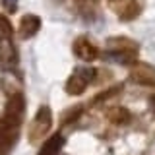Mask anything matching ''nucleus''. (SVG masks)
Instances as JSON below:
<instances>
[{"instance_id":"nucleus-2","label":"nucleus","mask_w":155,"mask_h":155,"mask_svg":"<svg viewBox=\"0 0 155 155\" xmlns=\"http://www.w3.org/2000/svg\"><path fill=\"white\" fill-rule=\"evenodd\" d=\"M51 124H52L51 109H48L47 105L39 107L35 118H33V124H31V128H29V136H27L29 142H31V143H39V142H41V140L47 136L48 128H51Z\"/></svg>"},{"instance_id":"nucleus-10","label":"nucleus","mask_w":155,"mask_h":155,"mask_svg":"<svg viewBox=\"0 0 155 155\" xmlns=\"http://www.w3.org/2000/svg\"><path fill=\"white\" fill-rule=\"evenodd\" d=\"M107 118L113 124H126V122H130V113L126 109H122V107H114V109H110L107 113Z\"/></svg>"},{"instance_id":"nucleus-6","label":"nucleus","mask_w":155,"mask_h":155,"mask_svg":"<svg viewBox=\"0 0 155 155\" xmlns=\"http://www.w3.org/2000/svg\"><path fill=\"white\" fill-rule=\"evenodd\" d=\"M39 29H41V19H39V16H35V14H27V16H23L21 21H19V33H21L23 39L33 37Z\"/></svg>"},{"instance_id":"nucleus-4","label":"nucleus","mask_w":155,"mask_h":155,"mask_svg":"<svg viewBox=\"0 0 155 155\" xmlns=\"http://www.w3.org/2000/svg\"><path fill=\"white\" fill-rule=\"evenodd\" d=\"M18 62V52L16 47L12 43V37L8 39H0V64L4 70H12Z\"/></svg>"},{"instance_id":"nucleus-5","label":"nucleus","mask_w":155,"mask_h":155,"mask_svg":"<svg viewBox=\"0 0 155 155\" xmlns=\"http://www.w3.org/2000/svg\"><path fill=\"white\" fill-rule=\"evenodd\" d=\"M74 54L80 58V60L91 62L99 56V48H97L91 41H87L85 37H80L74 41Z\"/></svg>"},{"instance_id":"nucleus-11","label":"nucleus","mask_w":155,"mask_h":155,"mask_svg":"<svg viewBox=\"0 0 155 155\" xmlns=\"http://www.w3.org/2000/svg\"><path fill=\"white\" fill-rule=\"evenodd\" d=\"M140 10L142 6L138 4V0H128V4H124V10L120 12V18H122V21H130L140 14Z\"/></svg>"},{"instance_id":"nucleus-15","label":"nucleus","mask_w":155,"mask_h":155,"mask_svg":"<svg viewBox=\"0 0 155 155\" xmlns=\"http://www.w3.org/2000/svg\"><path fill=\"white\" fill-rule=\"evenodd\" d=\"M149 107H151V110H153V114H155V95L149 97Z\"/></svg>"},{"instance_id":"nucleus-1","label":"nucleus","mask_w":155,"mask_h":155,"mask_svg":"<svg viewBox=\"0 0 155 155\" xmlns=\"http://www.w3.org/2000/svg\"><path fill=\"white\" fill-rule=\"evenodd\" d=\"M25 114V99L21 93H14L6 103L4 114L0 118V155L12 149L19 134V124Z\"/></svg>"},{"instance_id":"nucleus-14","label":"nucleus","mask_w":155,"mask_h":155,"mask_svg":"<svg viewBox=\"0 0 155 155\" xmlns=\"http://www.w3.org/2000/svg\"><path fill=\"white\" fill-rule=\"evenodd\" d=\"M4 4H6V8L10 12H16V6H18V0H4Z\"/></svg>"},{"instance_id":"nucleus-13","label":"nucleus","mask_w":155,"mask_h":155,"mask_svg":"<svg viewBox=\"0 0 155 155\" xmlns=\"http://www.w3.org/2000/svg\"><path fill=\"white\" fill-rule=\"evenodd\" d=\"M78 72H80V74L84 76L85 80L89 81V84H91V81H93L95 78H97V72L93 70V68H80V70H78Z\"/></svg>"},{"instance_id":"nucleus-12","label":"nucleus","mask_w":155,"mask_h":155,"mask_svg":"<svg viewBox=\"0 0 155 155\" xmlns=\"http://www.w3.org/2000/svg\"><path fill=\"white\" fill-rule=\"evenodd\" d=\"M8 37H12V25H10L8 18L0 14V39H8Z\"/></svg>"},{"instance_id":"nucleus-3","label":"nucleus","mask_w":155,"mask_h":155,"mask_svg":"<svg viewBox=\"0 0 155 155\" xmlns=\"http://www.w3.org/2000/svg\"><path fill=\"white\" fill-rule=\"evenodd\" d=\"M130 80L138 85L155 87V68L147 62H136L130 70Z\"/></svg>"},{"instance_id":"nucleus-7","label":"nucleus","mask_w":155,"mask_h":155,"mask_svg":"<svg viewBox=\"0 0 155 155\" xmlns=\"http://www.w3.org/2000/svg\"><path fill=\"white\" fill-rule=\"evenodd\" d=\"M87 84H89V81H87L85 78L76 70L74 74L66 80V93H70V95H81L85 91Z\"/></svg>"},{"instance_id":"nucleus-9","label":"nucleus","mask_w":155,"mask_h":155,"mask_svg":"<svg viewBox=\"0 0 155 155\" xmlns=\"http://www.w3.org/2000/svg\"><path fill=\"white\" fill-rule=\"evenodd\" d=\"M107 48L109 51H138V45L130 39H124V37H114V39H109L107 41Z\"/></svg>"},{"instance_id":"nucleus-8","label":"nucleus","mask_w":155,"mask_h":155,"mask_svg":"<svg viewBox=\"0 0 155 155\" xmlns=\"http://www.w3.org/2000/svg\"><path fill=\"white\" fill-rule=\"evenodd\" d=\"M62 145H64V136H62L60 132H56L45 142V145L41 147L39 155H60Z\"/></svg>"}]
</instances>
